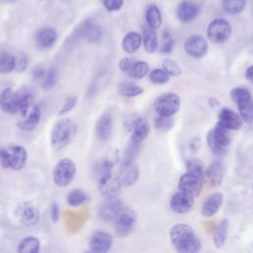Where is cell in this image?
Here are the masks:
<instances>
[{
	"label": "cell",
	"mask_w": 253,
	"mask_h": 253,
	"mask_svg": "<svg viewBox=\"0 0 253 253\" xmlns=\"http://www.w3.org/2000/svg\"><path fill=\"white\" fill-rule=\"evenodd\" d=\"M41 118H42L41 108L39 107V105L35 104L33 106L32 110L29 112V114L25 118H23L22 121H20L18 123V126L21 129L26 130V131L34 130L39 126V124L41 122Z\"/></svg>",
	"instance_id": "cell-21"
},
{
	"label": "cell",
	"mask_w": 253,
	"mask_h": 253,
	"mask_svg": "<svg viewBox=\"0 0 253 253\" xmlns=\"http://www.w3.org/2000/svg\"><path fill=\"white\" fill-rule=\"evenodd\" d=\"M76 175V164L69 158L60 159L54 166L52 179L56 186H68Z\"/></svg>",
	"instance_id": "cell-8"
},
{
	"label": "cell",
	"mask_w": 253,
	"mask_h": 253,
	"mask_svg": "<svg viewBox=\"0 0 253 253\" xmlns=\"http://www.w3.org/2000/svg\"><path fill=\"white\" fill-rule=\"evenodd\" d=\"M66 200H67V204L70 207L76 208V207H80L87 201V195L84 191L80 189H75L69 192Z\"/></svg>",
	"instance_id": "cell-37"
},
{
	"label": "cell",
	"mask_w": 253,
	"mask_h": 253,
	"mask_svg": "<svg viewBox=\"0 0 253 253\" xmlns=\"http://www.w3.org/2000/svg\"><path fill=\"white\" fill-rule=\"evenodd\" d=\"M113 245L112 235L104 230H97L93 232L89 240L90 249L96 253H106L110 251Z\"/></svg>",
	"instance_id": "cell-13"
},
{
	"label": "cell",
	"mask_w": 253,
	"mask_h": 253,
	"mask_svg": "<svg viewBox=\"0 0 253 253\" xmlns=\"http://www.w3.org/2000/svg\"><path fill=\"white\" fill-rule=\"evenodd\" d=\"M223 10L231 15L240 13L246 4V0H222L221 2Z\"/></svg>",
	"instance_id": "cell-38"
},
{
	"label": "cell",
	"mask_w": 253,
	"mask_h": 253,
	"mask_svg": "<svg viewBox=\"0 0 253 253\" xmlns=\"http://www.w3.org/2000/svg\"><path fill=\"white\" fill-rule=\"evenodd\" d=\"M148 77L153 84H157V85H162L167 83L170 78L169 74L163 68H154L150 70L148 73Z\"/></svg>",
	"instance_id": "cell-39"
},
{
	"label": "cell",
	"mask_w": 253,
	"mask_h": 253,
	"mask_svg": "<svg viewBox=\"0 0 253 253\" xmlns=\"http://www.w3.org/2000/svg\"><path fill=\"white\" fill-rule=\"evenodd\" d=\"M231 35V26L225 19L217 18L210 23L207 29L208 39L213 43L225 42Z\"/></svg>",
	"instance_id": "cell-9"
},
{
	"label": "cell",
	"mask_w": 253,
	"mask_h": 253,
	"mask_svg": "<svg viewBox=\"0 0 253 253\" xmlns=\"http://www.w3.org/2000/svg\"><path fill=\"white\" fill-rule=\"evenodd\" d=\"M80 35L89 42H96L101 37V29L93 21L88 20L80 28Z\"/></svg>",
	"instance_id": "cell-28"
},
{
	"label": "cell",
	"mask_w": 253,
	"mask_h": 253,
	"mask_svg": "<svg viewBox=\"0 0 253 253\" xmlns=\"http://www.w3.org/2000/svg\"><path fill=\"white\" fill-rule=\"evenodd\" d=\"M148 73H149V66L147 62L142 60H139V61L132 60L126 74L131 79L139 80V79H142L144 76H146Z\"/></svg>",
	"instance_id": "cell-29"
},
{
	"label": "cell",
	"mask_w": 253,
	"mask_h": 253,
	"mask_svg": "<svg viewBox=\"0 0 253 253\" xmlns=\"http://www.w3.org/2000/svg\"><path fill=\"white\" fill-rule=\"evenodd\" d=\"M28 159V152L22 145H11L0 149V162L4 168L20 170Z\"/></svg>",
	"instance_id": "cell-5"
},
{
	"label": "cell",
	"mask_w": 253,
	"mask_h": 253,
	"mask_svg": "<svg viewBox=\"0 0 253 253\" xmlns=\"http://www.w3.org/2000/svg\"><path fill=\"white\" fill-rule=\"evenodd\" d=\"M181 107V99L174 92H165L155 98L153 109L158 116L173 117Z\"/></svg>",
	"instance_id": "cell-6"
},
{
	"label": "cell",
	"mask_w": 253,
	"mask_h": 253,
	"mask_svg": "<svg viewBox=\"0 0 253 253\" xmlns=\"http://www.w3.org/2000/svg\"><path fill=\"white\" fill-rule=\"evenodd\" d=\"M145 17H146L147 25L150 28L156 30L161 26V23H162L161 13H160V10L155 5H151L148 7Z\"/></svg>",
	"instance_id": "cell-35"
},
{
	"label": "cell",
	"mask_w": 253,
	"mask_h": 253,
	"mask_svg": "<svg viewBox=\"0 0 253 253\" xmlns=\"http://www.w3.org/2000/svg\"><path fill=\"white\" fill-rule=\"evenodd\" d=\"M20 219L21 222L25 225L32 226L38 223L40 219V211L33 205H26L21 208L20 211Z\"/></svg>",
	"instance_id": "cell-26"
},
{
	"label": "cell",
	"mask_w": 253,
	"mask_h": 253,
	"mask_svg": "<svg viewBox=\"0 0 253 253\" xmlns=\"http://www.w3.org/2000/svg\"><path fill=\"white\" fill-rule=\"evenodd\" d=\"M98 183H99V191L105 198L118 197L121 187L123 185L122 181L118 177H114L113 175L105 179L99 180Z\"/></svg>",
	"instance_id": "cell-19"
},
{
	"label": "cell",
	"mask_w": 253,
	"mask_h": 253,
	"mask_svg": "<svg viewBox=\"0 0 253 253\" xmlns=\"http://www.w3.org/2000/svg\"><path fill=\"white\" fill-rule=\"evenodd\" d=\"M230 97L236 104L243 122L251 124L253 122V97L250 91L242 87H234L230 91Z\"/></svg>",
	"instance_id": "cell-4"
},
{
	"label": "cell",
	"mask_w": 253,
	"mask_h": 253,
	"mask_svg": "<svg viewBox=\"0 0 253 253\" xmlns=\"http://www.w3.org/2000/svg\"><path fill=\"white\" fill-rule=\"evenodd\" d=\"M132 60L133 59H131L129 57H123V58H121L120 61H119V68H120V70L126 74V71L128 70Z\"/></svg>",
	"instance_id": "cell-48"
},
{
	"label": "cell",
	"mask_w": 253,
	"mask_h": 253,
	"mask_svg": "<svg viewBox=\"0 0 253 253\" xmlns=\"http://www.w3.org/2000/svg\"><path fill=\"white\" fill-rule=\"evenodd\" d=\"M178 19L183 23L194 21L199 15V8L196 4L189 1H182L176 11Z\"/></svg>",
	"instance_id": "cell-22"
},
{
	"label": "cell",
	"mask_w": 253,
	"mask_h": 253,
	"mask_svg": "<svg viewBox=\"0 0 253 253\" xmlns=\"http://www.w3.org/2000/svg\"><path fill=\"white\" fill-rule=\"evenodd\" d=\"M142 42L144 48L147 52L152 53L158 48V42L155 30L150 28L148 25H146L143 28V34H142Z\"/></svg>",
	"instance_id": "cell-30"
},
{
	"label": "cell",
	"mask_w": 253,
	"mask_h": 253,
	"mask_svg": "<svg viewBox=\"0 0 253 253\" xmlns=\"http://www.w3.org/2000/svg\"><path fill=\"white\" fill-rule=\"evenodd\" d=\"M204 180L205 175L187 171L180 177L178 182V189L196 198L202 191Z\"/></svg>",
	"instance_id": "cell-10"
},
{
	"label": "cell",
	"mask_w": 253,
	"mask_h": 253,
	"mask_svg": "<svg viewBox=\"0 0 253 253\" xmlns=\"http://www.w3.org/2000/svg\"><path fill=\"white\" fill-rule=\"evenodd\" d=\"M174 121L172 117H163L158 116L154 119V126L159 131H167L172 127Z\"/></svg>",
	"instance_id": "cell-42"
},
{
	"label": "cell",
	"mask_w": 253,
	"mask_h": 253,
	"mask_svg": "<svg viewBox=\"0 0 253 253\" xmlns=\"http://www.w3.org/2000/svg\"><path fill=\"white\" fill-rule=\"evenodd\" d=\"M243 120L239 114L229 108H222L218 113L217 124L229 130L240 129L243 126Z\"/></svg>",
	"instance_id": "cell-15"
},
{
	"label": "cell",
	"mask_w": 253,
	"mask_h": 253,
	"mask_svg": "<svg viewBox=\"0 0 253 253\" xmlns=\"http://www.w3.org/2000/svg\"><path fill=\"white\" fill-rule=\"evenodd\" d=\"M34 103V97L30 93H23L19 94V100H18V113L22 116V118H25L29 112L32 110Z\"/></svg>",
	"instance_id": "cell-32"
},
{
	"label": "cell",
	"mask_w": 253,
	"mask_h": 253,
	"mask_svg": "<svg viewBox=\"0 0 253 253\" xmlns=\"http://www.w3.org/2000/svg\"><path fill=\"white\" fill-rule=\"evenodd\" d=\"M252 189H253V184H252Z\"/></svg>",
	"instance_id": "cell-52"
},
{
	"label": "cell",
	"mask_w": 253,
	"mask_h": 253,
	"mask_svg": "<svg viewBox=\"0 0 253 253\" xmlns=\"http://www.w3.org/2000/svg\"><path fill=\"white\" fill-rule=\"evenodd\" d=\"M123 174H122V184L125 186H130L136 182L138 179V168L132 163L127 166H123Z\"/></svg>",
	"instance_id": "cell-33"
},
{
	"label": "cell",
	"mask_w": 253,
	"mask_h": 253,
	"mask_svg": "<svg viewBox=\"0 0 253 253\" xmlns=\"http://www.w3.org/2000/svg\"><path fill=\"white\" fill-rule=\"evenodd\" d=\"M103 4L108 11L114 12L120 10L123 7L124 0H103Z\"/></svg>",
	"instance_id": "cell-47"
},
{
	"label": "cell",
	"mask_w": 253,
	"mask_h": 253,
	"mask_svg": "<svg viewBox=\"0 0 253 253\" xmlns=\"http://www.w3.org/2000/svg\"><path fill=\"white\" fill-rule=\"evenodd\" d=\"M207 143L211 151L218 156L227 152L230 145L229 129L216 124L207 134Z\"/></svg>",
	"instance_id": "cell-3"
},
{
	"label": "cell",
	"mask_w": 253,
	"mask_h": 253,
	"mask_svg": "<svg viewBox=\"0 0 253 253\" xmlns=\"http://www.w3.org/2000/svg\"><path fill=\"white\" fill-rule=\"evenodd\" d=\"M141 42H142V38L138 33L129 32L124 37L122 42V46L126 53L130 54L135 52L140 47Z\"/></svg>",
	"instance_id": "cell-27"
},
{
	"label": "cell",
	"mask_w": 253,
	"mask_h": 253,
	"mask_svg": "<svg viewBox=\"0 0 253 253\" xmlns=\"http://www.w3.org/2000/svg\"><path fill=\"white\" fill-rule=\"evenodd\" d=\"M245 78L251 83L253 84V65H250L246 71H245Z\"/></svg>",
	"instance_id": "cell-51"
},
{
	"label": "cell",
	"mask_w": 253,
	"mask_h": 253,
	"mask_svg": "<svg viewBox=\"0 0 253 253\" xmlns=\"http://www.w3.org/2000/svg\"><path fill=\"white\" fill-rule=\"evenodd\" d=\"M59 216H60V211H59V208H58L57 204H55V203L51 204V206H50V219L52 220L53 223H56L59 219Z\"/></svg>",
	"instance_id": "cell-49"
},
{
	"label": "cell",
	"mask_w": 253,
	"mask_h": 253,
	"mask_svg": "<svg viewBox=\"0 0 253 253\" xmlns=\"http://www.w3.org/2000/svg\"><path fill=\"white\" fill-rule=\"evenodd\" d=\"M128 129L130 131V139L133 142H142L150 132V126L148 121L143 117H137L131 120L128 124Z\"/></svg>",
	"instance_id": "cell-12"
},
{
	"label": "cell",
	"mask_w": 253,
	"mask_h": 253,
	"mask_svg": "<svg viewBox=\"0 0 253 253\" xmlns=\"http://www.w3.org/2000/svg\"><path fill=\"white\" fill-rule=\"evenodd\" d=\"M113 126H114V121H113L112 115L110 113L102 114L96 122V126H95L96 136L102 141L108 140L113 134V127H114Z\"/></svg>",
	"instance_id": "cell-16"
},
{
	"label": "cell",
	"mask_w": 253,
	"mask_h": 253,
	"mask_svg": "<svg viewBox=\"0 0 253 253\" xmlns=\"http://www.w3.org/2000/svg\"><path fill=\"white\" fill-rule=\"evenodd\" d=\"M138 144L139 143L131 141V144H129L127 146V148L126 149L125 154L123 156V159H122L123 166H127V165H130L133 163V161L136 157V154L138 152Z\"/></svg>",
	"instance_id": "cell-40"
},
{
	"label": "cell",
	"mask_w": 253,
	"mask_h": 253,
	"mask_svg": "<svg viewBox=\"0 0 253 253\" xmlns=\"http://www.w3.org/2000/svg\"><path fill=\"white\" fill-rule=\"evenodd\" d=\"M228 232L229 220L227 218H221L216 224L212 233V241L217 249H220L224 246L228 237Z\"/></svg>",
	"instance_id": "cell-23"
},
{
	"label": "cell",
	"mask_w": 253,
	"mask_h": 253,
	"mask_svg": "<svg viewBox=\"0 0 253 253\" xmlns=\"http://www.w3.org/2000/svg\"><path fill=\"white\" fill-rule=\"evenodd\" d=\"M19 94L12 88H5L0 93V108L3 112L14 115L18 113Z\"/></svg>",
	"instance_id": "cell-17"
},
{
	"label": "cell",
	"mask_w": 253,
	"mask_h": 253,
	"mask_svg": "<svg viewBox=\"0 0 253 253\" xmlns=\"http://www.w3.org/2000/svg\"><path fill=\"white\" fill-rule=\"evenodd\" d=\"M186 52L194 58H202L208 52V42L200 35L190 36L184 44Z\"/></svg>",
	"instance_id": "cell-11"
},
{
	"label": "cell",
	"mask_w": 253,
	"mask_h": 253,
	"mask_svg": "<svg viewBox=\"0 0 253 253\" xmlns=\"http://www.w3.org/2000/svg\"><path fill=\"white\" fill-rule=\"evenodd\" d=\"M76 134V125L70 119H61L55 123L50 133V143L56 150L64 148Z\"/></svg>",
	"instance_id": "cell-2"
},
{
	"label": "cell",
	"mask_w": 253,
	"mask_h": 253,
	"mask_svg": "<svg viewBox=\"0 0 253 253\" xmlns=\"http://www.w3.org/2000/svg\"><path fill=\"white\" fill-rule=\"evenodd\" d=\"M162 68L169 74V76L172 77H179L182 74L181 67L175 60L171 58H166L163 60Z\"/></svg>",
	"instance_id": "cell-41"
},
{
	"label": "cell",
	"mask_w": 253,
	"mask_h": 253,
	"mask_svg": "<svg viewBox=\"0 0 253 253\" xmlns=\"http://www.w3.org/2000/svg\"><path fill=\"white\" fill-rule=\"evenodd\" d=\"M136 219V212L133 209L122 206L113 218L114 225L118 234L121 236L128 235L133 230Z\"/></svg>",
	"instance_id": "cell-7"
},
{
	"label": "cell",
	"mask_w": 253,
	"mask_h": 253,
	"mask_svg": "<svg viewBox=\"0 0 253 253\" xmlns=\"http://www.w3.org/2000/svg\"><path fill=\"white\" fill-rule=\"evenodd\" d=\"M9 1H14V0H9Z\"/></svg>",
	"instance_id": "cell-53"
},
{
	"label": "cell",
	"mask_w": 253,
	"mask_h": 253,
	"mask_svg": "<svg viewBox=\"0 0 253 253\" xmlns=\"http://www.w3.org/2000/svg\"><path fill=\"white\" fill-rule=\"evenodd\" d=\"M225 172L224 164L221 160L212 161L206 170V176L211 186L216 187L221 184Z\"/></svg>",
	"instance_id": "cell-20"
},
{
	"label": "cell",
	"mask_w": 253,
	"mask_h": 253,
	"mask_svg": "<svg viewBox=\"0 0 253 253\" xmlns=\"http://www.w3.org/2000/svg\"><path fill=\"white\" fill-rule=\"evenodd\" d=\"M45 72H46V70H45L44 68L38 67V68H36V69L33 71V76H34L35 79L42 81V78L44 77V75H45Z\"/></svg>",
	"instance_id": "cell-50"
},
{
	"label": "cell",
	"mask_w": 253,
	"mask_h": 253,
	"mask_svg": "<svg viewBox=\"0 0 253 253\" xmlns=\"http://www.w3.org/2000/svg\"><path fill=\"white\" fill-rule=\"evenodd\" d=\"M28 66V58L24 53H20L15 56V70L18 72H23Z\"/></svg>",
	"instance_id": "cell-45"
},
{
	"label": "cell",
	"mask_w": 253,
	"mask_h": 253,
	"mask_svg": "<svg viewBox=\"0 0 253 253\" xmlns=\"http://www.w3.org/2000/svg\"><path fill=\"white\" fill-rule=\"evenodd\" d=\"M119 93L126 97H136L143 93V89L133 82L125 81L119 85Z\"/></svg>",
	"instance_id": "cell-34"
},
{
	"label": "cell",
	"mask_w": 253,
	"mask_h": 253,
	"mask_svg": "<svg viewBox=\"0 0 253 253\" xmlns=\"http://www.w3.org/2000/svg\"><path fill=\"white\" fill-rule=\"evenodd\" d=\"M123 205L118 197L106 198V201L101 205L99 214L103 219L113 220L116 212Z\"/></svg>",
	"instance_id": "cell-24"
},
{
	"label": "cell",
	"mask_w": 253,
	"mask_h": 253,
	"mask_svg": "<svg viewBox=\"0 0 253 253\" xmlns=\"http://www.w3.org/2000/svg\"><path fill=\"white\" fill-rule=\"evenodd\" d=\"M223 195L220 192H214L211 194L203 203L202 215L204 217L213 216L222 207Z\"/></svg>",
	"instance_id": "cell-18"
},
{
	"label": "cell",
	"mask_w": 253,
	"mask_h": 253,
	"mask_svg": "<svg viewBox=\"0 0 253 253\" xmlns=\"http://www.w3.org/2000/svg\"><path fill=\"white\" fill-rule=\"evenodd\" d=\"M15 70V56L8 52L0 53V74H7Z\"/></svg>",
	"instance_id": "cell-36"
},
{
	"label": "cell",
	"mask_w": 253,
	"mask_h": 253,
	"mask_svg": "<svg viewBox=\"0 0 253 253\" xmlns=\"http://www.w3.org/2000/svg\"><path fill=\"white\" fill-rule=\"evenodd\" d=\"M174 47V40L170 33L164 32L162 36L160 51L162 53H170Z\"/></svg>",
	"instance_id": "cell-44"
},
{
	"label": "cell",
	"mask_w": 253,
	"mask_h": 253,
	"mask_svg": "<svg viewBox=\"0 0 253 253\" xmlns=\"http://www.w3.org/2000/svg\"><path fill=\"white\" fill-rule=\"evenodd\" d=\"M170 241L179 253H197L202 244L193 227L187 223H176L169 231Z\"/></svg>",
	"instance_id": "cell-1"
},
{
	"label": "cell",
	"mask_w": 253,
	"mask_h": 253,
	"mask_svg": "<svg viewBox=\"0 0 253 253\" xmlns=\"http://www.w3.org/2000/svg\"><path fill=\"white\" fill-rule=\"evenodd\" d=\"M194 199L193 196L179 190L170 198V208L176 213H186L193 208Z\"/></svg>",
	"instance_id": "cell-14"
},
{
	"label": "cell",
	"mask_w": 253,
	"mask_h": 253,
	"mask_svg": "<svg viewBox=\"0 0 253 253\" xmlns=\"http://www.w3.org/2000/svg\"><path fill=\"white\" fill-rule=\"evenodd\" d=\"M76 105V98L75 97H68L64 100L61 109L58 112V115H64L67 112L71 111Z\"/></svg>",
	"instance_id": "cell-46"
},
{
	"label": "cell",
	"mask_w": 253,
	"mask_h": 253,
	"mask_svg": "<svg viewBox=\"0 0 253 253\" xmlns=\"http://www.w3.org/2000/svg\"><path fill=\"white\" fill-rule=\"evenodd\" d=\"M57 81V72L54 68L48 69L45 72L44 77L42 79V86L43 89H51Z\"/></svg>",
	"instance_id": "cell-43"
},
{
	"label": "cell",
	"mask_w": 253,
	"mask_h": 253,
	"mask_svg": "<svg viewBox=\"0 0 253 253\" xmlns=\"http://www.w3.org/2000/svg\"><path fill=\"white\" fill-rule=\"evenodd\" d=\"M41 248L40 240L35 236H26L18 244V252L21 253H38Z\"/></svg>",
	"instance_id": "cell-31"
},
{
	"label": "cell",
	"mask_w": 253,
	"mask_h": 253,
	"mask_svg": "<svg viewBox=\"0 0 253 253\" xmlns=\"http://www.w3.org/2000/svg\"><path fill=\"white\" fill-rule=\"evenodd\" d=\"M57 39V34L52 28H43L38 31L36 35V42L39 47L41 48H49L51 47Z\"/></svg>",
	"instance_id": "cell-25"
}]
</instances>
